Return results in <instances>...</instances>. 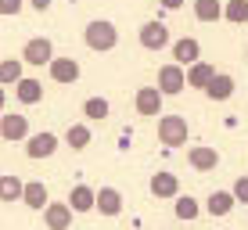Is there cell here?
I'll return each mask as SVG.
<instances>
[{
  "instance_id": "6da1fadb",
  "label": "cell",
  "mask_w": 248,
  "mask_h": 230,
  "mask_svg": "<svg viewBox=\"0 0 248 230\" xmlns=\"http://www.w3.org/2000/svg\"><path fill=\"white\" fill-rule=\"evenodd\" d=\"M83 40H87L90 50L105 54V50H115V44H119V29H115L112 22H105V18H93L87 29H83Z\"/></svg>"
},
{
  "instance_id": "7a4b0ae2",
  "label": "cell",
  "mask_w": 248,
  "mask_h": 230,
  "mask_svg": "<svg viewBox=\"0 0 248 230\" xmlns=\"http://www.w3.org/2000/svg\"><path fill=\"white\" fill-rule=\"evenodd\" d=\"M187 119L184 115H162L158 119V140L166 144V148H180V144H187Z\"/></svg>"
},
{
  "instance_id": "3957f363",
  "label": "cell",
  "mask_w": 248,
  "mask_h": 230,
  "mask_svg": "<svg viewBox=\"0 0 248 230\" xmlns=\"http://www.w3.org/2000/svg\"><path fill=\"white\" fill-rule=\"evenodd\" d=\"M187 87V72H184V65H162L158 69V90L166 93V97H173V93H180Z\"/></svg>"
},
{
  "instance_id": "277c9868",
  "label": "cell",
  "mask_w": 248,
  "mask_h": 230,
  "mask_svg": "<svg viewBox=\"0 0 248 230\" xmlns=\"http://www.w3.org/2000/svg\"><path fill=\"white\" fill-rule=\"evenodd\" d=\"M0 137H4L7 144L25 140V137H29V119L15 115V112H4V115H0Z\"/></svg>"
},
{
  "instance_id": "5b68a950",
  "label": "cell",
  "mask_w": 248,
  "mask_h": 230,
  "mask_svg": "<svg viewBox=\"0 0 248 230\" xmlns=\"http://www.w3.org/2000/svg\"><path fill=\"white\" fill-rule=\"evenodd\" d=\"M22 61H29V65H50V61H54V47H50V40L47 36H32L29 44L22 47Z\"/></svg>"
},
{
  "instance_id": "8992f818",
  "label": "cell",
  "mask_w": 248,
  "mask_h": 230,
  "mask_svg": "<svg viewBox=\"0 0 248 230\" xmlns=\"http://www.w3.org/2000/svg\"><path fill=\"white\" fill-rule=\"evenodd\" d=\"M140 47H144V50H166V47H169V29H166V22H144V25H140Z\"/></svg>"
},
{
  "instance_id": "52a82bcc",
  "label": "cell",
  "mask_w": 248,
  "mask_h": 230,
  "mask_svg": "<svg viewBox=\"0 0 248 230\" xmlns=\"http://www.w3.org/2000/svg\"><path fill=\"white\" fill-rule=\"evenodd\" d=\"M72 205L68 201H50V205L44 209V223H47V230H68L72 227Z\"/></svg>"
},
{
  "instance_id": "ba28073f",
  "label": "cell",
  "mask_w": 248,
  "mask_h": 230,
  "mask_svg": "<svg viewBox=\"0 0 248 230\" xmlns=\"http://www.w3.org/2000/svg\"><path fill=\"white\" fill-rule=\"evenodd\" d=\"M162 101H166V93L158 87H140L137 90V115H162Z\"/></svg>"
},
{
  "instance_id": "9c48e42d",
  "label": "cell",
  "mask_w": 248,
  "mask_h": 230,
  "mask_svg": "<svg viewBox=\"0 0 248 230\" xmlns=\"http://www.w3.org/2000/svg\"><path fill=\"white\" fill-rule=\"evenodd\" d=\"M173 61H176V65H184V69H191L194 61H202V44H198L194 36L176 40V44H173Z\"/></svg>"
},
{
  "instance_id": "30bf717a",
  "label": "cell",
  "mask_w": 248,
  "mask_h": 230,
  "mask_svg": "<svg viewBox=\"0 0 248 230\" xmlns=\"http://www.w3.org/2000/svg\"><path fill=\"white\" fill-rule=\"evenodd\" d=\"M47 69H50V79L65 83V87H72V83L79 79V61H76V58H54Z\"/></svg>"
},
{
  "instance_id": "8fae6325",
  "label": "cell",
  "mask_w": 248,
  "mask_h": 230,
  "mask_svg": "<svg viewBox=\"0 0 248 230\" xmlns=\"http://www.w3.org/2000/svg\"><path fill=\"white\" fill-rule=\"evenodd\" d=\"M234 205H237V194H234V191H212L209 201H205V212H209V216H216V219H223V216L234 212Z\"/></svg>"
},
{
  "instance_id": "7c38bea8",
  "label": "cell",
  "mask_w": 248,
  "mask_h": 230,
  "mask_svg": "<svg viewBox=\"0 0 248 230\" xmlns=\"http://www.w3.org/2000/svg\"><path fill=\"white\" fill-rule=\"evenodd\" d=\"M54 151H58V137H54V133H32V137H29V144H25V155H29V158H50V155H54Z\"/></svg>"
},
{
  "instance_id": "4fadbf2b",
  "label": "cell",
  "mask_w": 248,
  "mask_h": 230,
  "mask_svg": "<svg viewBox=\"0 0 248 230\" xmlns=\"http://www.w3.org/2000/svg\"><path fill=\"white\" fill-rule=\"evenodd\" d=\"M187 162H191L198 173H212V169L219 166V151H216V148H205V144H198V148L187 151Z\"/></svg>"
},
{
  "instance_id": "5bb4252c",
  "label": "cell",
  "mask_w": 248,
  "mask_h": 230,
  "mask_svg": "<svg viewBox=\"0 0 248 230\" xmlns=\"http://www.w3.org/2000/svg\"><path fill=\"white\" fill-rule=\"evenodd\" d=\"M148 187H151L155 198H180V180H176V173H155Z\"/></svg>"
},
{
  "instance_id": "9a60e30c",
  "label": "cell",
  "mask_w": 248,
  "mask_h": 230,
  "mask_svg": "<svg viewBox=\"0 0 248 230\" xmlns=\"http://www.w3.org/2000/svg\"><path fill=\"white\" fill-rule=\"evenodd\" d=\"M68 205H72L76 212H90V209H97V191L87 184H79V187H72L68 191Z\"/></svg>"
},
{
  "instance_id": "2e32d148",
  "label": "cell",
  "mask_w": 248,
  "mask_h": 230,
  "mask_svg": "<svg viewBox=\"0 0 248 230\" xmlns=\"http://www.w3.org/2000/svg\"><path fill=\"white\" fill-rule=\"evenodd\" d=\"M212 79H216V69H212L209 61H194L191 69H187V87H194V90H209Z\"/></svg>"
},
{
  "instance_id": "e0dca14e",
  "label": "cell",
  "mask_w": 248,
  "mask_h": 230,
  "mask_svg": "<svg viewBox=\"0 0 248 230\" xmlns=\"http://www.w3.org/2000/svg\"><path fill=\"white\" fill-rule=\"evenodd\" d=\"M97 212L101 216H119L123 212V194L115 187H101L97 191Z\"/></svg>"
},
{
  "instance_id": "ac0fdd59",
  "label": "cell",
  "mask_w": 248,
  "mask_h": 230,
  "mask_svg": "<svg viewBox=\"0 0 248 230\" xmlns=\"http://www.w3.org/2000/svg\"><path fill=\"white\" fill-rule=\"evenodd\" d=\"M209 101H230L234 97V76H227V72H216V79L209 83Z\"/></svg>"
},
{
  "instance_id": "d6986e66",
  "label": "cell",
  "mask_w": 248,
  "mask_h": 230,
  "mask_svg": "<svg viewBox=\"0 0 248 230\" xmlns=\"http://www.w3.org/2000/svg\"><path fill=\"white\" fill-rule=\"evenodd\" d=\"M15 97H18L22 105H40V101H44V83L40 79H22L18 87H15Z\"/></svg>"
},
{
  "instance_id": "ffe728a7",
  "label": "cell",
  "mask_w": 248,
  "mask_h": 230,
  "mask_svg": "<svg viewBox=\"0 0 248 230\" xmlns=\"http://www.w3.org/2000/svg\"><path fill=\"white\" fill-rule=\"evenodd\" d=\"M227 11V4H219V0H194V18L198 22H219Z\"/></svg>"
},
{
  "instance_id": "44dd1931",
  "label": "cell",
  "mask_w": 248,
  "mask_h": 230,
  "mask_svg": "<svg viewBox=\"0 0 248 230\" xmlns=\"http://www.w3.org/2000/svg\"><path fill=\"white\" fill-rule=\"evenodd\" d=\"M90 140H93V133H90V126H83V123H72V126L65 130V144H68L72 151H83Z\"/></svg>"
},
{
  "instance_id": "7402d4cb",
  "label": "cell",
  "mask_w": 248,
  "mask_h": 230,
  "mask_svg": "<svg viewBox=\"0 0 248 230\" xmlns=\"http://www.w3.org/2000/svg\"><path fill=\"white\" fill-rule=\"evenodd\" d=\"M22 201H25V205H29V209H47L50 205V201H47V187L44 184H40V180H32V184H25V194H22Z\"/></svg>"
},
{
  "instance_id": "603a6c76",
  "label": "cell",
  "mask_w": 248,
  "mask_h": 230,
  "mask_svg": "<svg viewBox=\"0 0 248 230\" xmlns=\"http://www.w3.org/2000/svg\"><path fill=\"white\" fill-rule=\"evenodd\" d=\"M22 194H25V184L15 173L0 176V198H4V201H22Z\"/></svg>"
},
{
  "instance_id": "cb8c5ba5",
  "label": "cell",
  "mask_w": 248,
  "mask_h": 230,
  "mask_svg": "<svg viewBox=\"0 0 248 230\" xmlns=\"http://www.w3.org/2000/svg\"><path fill=\"white\" fill-rule=\"evenodd\" d=\"M22 79H25L22 76V61L18 58H4V61H0V83H4V87H18Z\"/></svg>"
},
{
  "instance_id": "d4e9b609",
  "label": "cell",
  "mask_w": 248,
  "mask_h": 230,
  "mask_svg": "<svg viewBox=\"0 0 248 230\" xmlns=\"http://www.w3.org/2000/svg\"><path fill=\"white\" fill-rule=\"evenodd\" d=\"M223 18L234 22V25H245V22H248V0H227Z\"/></svg>"
},
{
  "instance_id": "484cf974",
  "label": "cell",
  "mask_w": 248,
  "mask_h": 230,
  "mask_svg": "<svg viewBox=\"0 0 248 230\" xmlns=\"http://www.w3.org/2000/svg\"><path fill=\"white\" fill-rule=\"evenodd\" d=\"M108 112H112V108H108L105 97H87V101H83V115L93 119V123H97V119H105Z\"/></svg>"
},
{
  "instance_id": "4316f807",
  "label": "cell",
  "mask_w": 248,
  "mask_h": 230,
  "mask_svg": "<svg viewBox=\"0 0 248 230\" xmlns=\"http://www.w3.org/2000/svg\"><path fill=\"white\" fill-rule=\"evenodd\" d=\"M173 209H176V219H198V212H202V205L191 198V194H187V198H176Z\"/></svg>"
},
{
  "instance_id": "83f0119b",
  "label": "cell",
  "mask_w": 248,
  "mask_h": 230,
  "mask_svg": "<svg viewBox=\"0 0 248 230\" xmlns=\"http://www.w3.org/2000/svg\"><path fill=\"white\" fill-rule=\"evenodd\" d=\"M22 11V0H0V15L4 18H11V15H18Z\"/></svg>"
},
{
  "instance_id": "f1b7e54d",
  "label": "cell",
  "mask_w": 248,
  "mask_h": 230,
  "mask_svg": "<svg viewBox=\"0 0 248 230\" xmlns=\"http://www.w3.org/2000/svg\"><path fill=\"white\" fill-rule=\"evenodd\" d=\"M234 194H237V201H245V205H248V176H241V180L234 184Z\"/></svg>"
},
{
  "instance_id": "f546056e",
  "label": "cell",
  "mask_w": 248,
  "mask_h": 230,
  "mask_svg": "<svg viewBox=\"0 0 248 230\" xmlns=\"http://www.w3.org/2000/svg\"><path fill=\"white\" fill-rule=\"evenodd\" d=\"M180 4H184V0H162V7H166V11H176Z\"/></svg>"
},
{
  "instance_id": "4dcf8cb0",
  "label": "cell",
  "mask_w": 248,
  "mask_h": 230,
  "mask_svg": "<svg viewBox=\"0 0 248 230\" xmlns=\"http://www.w3.org/2000/svg\"><path fill=\"white\" fill-rule=\"evenodd\" d=\"M29 4L36 7V11H47V7H50V0H29Z\"/></svg>"
}]
</instances>
